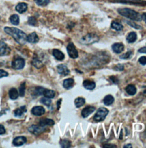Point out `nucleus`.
Instances as JSON below:
<instances>
[{
  "instance_id": "1",
  "label": "nucleus",
  "mask_w": 146,
  "mask_h": 148,
  "mask_svg": "<svg viewBox=\"0 0 146 148\" xmlns=\"http://www.w3.org/2000/svg\"><path fill=\"white\" fill-rule=\"evenodd\" d=\"M5 33L11 37L20 45H24L27 41V35L20 29L16 27H5L4 28Z\"/></svg>"
},
{
  "instance_id": "2",
  "label": "nucleus",
  "mask_w": 146,
  "mask_h": 148,
  "mask_svg": "<svg viewBox=\"0 0 146 148\" xmlns=\"http://www.w3.org/2000/svg\"><path fill=\"white\" fill-rule=\"evenodd\" d=\"M118 12L122 16L133 21H141L142 20V15H141L138 12L129 8L119 9L118 10Z\"/></svg>"
},
{
  "instance_id": "3",
  "label": "nucleus",
  "mask_w": 146,
  "mask_h": 148,
  "mask_svg": "<svg viewBox=\"0 0 146 148\" xmlns=\"http://www.w3.org/2000/svg\"><path fill=\"white\" fill-rule=\"evenodd\" d=\"M99 40L97 36L93 33H90L84 36L81 40V42L85 45H91L95 42H97Z\"/></svg>"
},
{
  "instance_id": "4",
  "label": "nucleus",
  "mask_w": 146,
  "mask_h": 148,
  "mask_svg": "<svg viewBox=\"0 0 146 148\" xmlns=\"http://www.w3.org/2000/svg\"><path fill=\"white\" fill-rule=\"evenodd\" d=\"M109 111L105 108H100L98 109L97 113L94 117V120L97 122L103 121L108 114Z\"/></svg>"
},
{
  "instance_id": "5",
  "label": "nucleus",
  "mask_w": 146,
  "mask_h": 148,
  "mask_svg": "<svg viewBox=\"0 0 146 148\" xmlns=\"http://www.w3.org/2000/svg\"><path fill=\"white\" fill-rule=\"evenodd\" d=\"M113 2H119L123 3H129L130 5H145L146 2L143 0H110Z\"/></svg>"
},
{
  "instance_id": "6",
  "label": "nucleus",
  "mask_w": 146,
  "mask_h": 148,
  "mask_svg": "<svg viewBox=\"0 0 146 148\" xmlns=\"http://www.w3.org/2000/svg\"><path fill=\"white\" fill-rule=\"evenodd\" d=\"M67 51L70 57L75 59L78 57V52L76 49L75 45L73 43H70L67 47Z\"/></svg>"
},
{
  "instance_id": "7",
  "label": "nucleus",
  "mask_w": 146,
  "mask_h": 148,
  "mask_svg": "<svg viewBox=\"0 0 146 148\" xmlns=\"http://www.w3.org/2000/svg\"><path fill=\"white\" fill-rule=\"evenodd\" d=\"M29 131L35 135H38L46 130L45 126H38V125H32L28 129Z\"/></svg>"
},
{
  "instance_id": "8",
  "label": "nucleus",
  "mask_w": 146,
  "mask_h": 148,
  "mask_svg": "<svg viewBox=\"0 0 146 148\" xmlns=\"http://www.w3.org/2000/svg\"><path fill=\"white\" fill-rule=\"evenodd\" d=\"M25 62V60L22 58H18L15 59L12 62V67L14 69L20 70L23 69L24 67Z\"/></svg>"
},
{
  "instance_id": "9",
  "label": "nucleus",
  "mask_w": 146,
  "mask_h": 148,
  "mask_svg": "<svg viewBox=\"0 0 146 148\" xmlns=\"http://www.w3.org/2000/svg\"><path fill=\"white\" fill-rule=\"evenodd\" d=\"M95 110H96L95 107L93 106H87L82 110V112H81L82 116L83 118H86L91 113H93L95 111Z\"/></svg>"
},
{
  "instance_id": "10",
  "label": "nucleus",
  "mask_w": 146,
  "mask_h": 148,
  "mask_svg": "<svg viewBox=\"0 0 146 148\" xmlns=\"http://www.w3.org/2000/svg\"><path fill=\"white\" fill-rule=\"evenodd\" d=\"M31 112H32L33 114H34V116H41L44 114V113H45V110L42 106H37L34 107L32 109Z\"/></svg>"
},
{
  "instance_id": "11",
  "label": "nucleus",
  "mask_w": 146,
  "mask_h": 148,
  "mask_svg": "<svg viewBox=\"0 0 146 148\" xmlns=\"http://www.w3.org/2000/svg\"><path fill=\"white\" fill-rule=\"evenodd\" d=\"M57 71L58 73L64 75H67L70 73V71L68 68V67L63 64L59 65L57 66Z\"/></svg>"
},
{
  "instance_id": "12",
  "label": "nucleus",
  "mask_w": 146,
  "mask_h": 148,
  "mask_svg": "<svg viewBox=\"0 0 146 148\" xmlns=\"http://www.w3.org/2000/svg\"><path fill=\"white\" fill-rule=\"evenodd\" d=\"M26 142V137H23V136H20L17 137L16 138L14 139L13 140V144L16 147H19L24 145L25 143Z\"/></svg>"
},
{
  "instance_id": "13",
  "label": "nucleus",
  "mask_w": 146,
  "mask_h": 148,
  "mask_svg": "<svg viewBox=\"0 0 146 148\" xmlns=\"http://www.w3.org/2000/svg\"><path fill=\"white\" fill-rule=\"evenodd\" d=\"M83 85L85 89L90 90H92L96 88V83L90 80H85L83 82Z\"/></svg>"
},
{
  "instance_id": "14",
  "label": "nucleus",
  "mask_w": 146,
  "mask_h": 148,
  "mask_svg": "<svg viewBox=\"0 0 146 148\" xmlns=\"http://www.w3.org/2000/svg\"><path fill=\"white\" fill-rule=\"evenodd\" d=\"M112 49L117 54H120L124 50V47L122 43H115L112 45Z\"/></svg>"
},
{
  "instance_id": "15",
  "label": "nucleus",
  "mask_w": 146,
  "mask_h": 148,
  "mask_svg": "<svg viewBox=\"0 0 146 148\" xmlns=\"http://www.w3.org/2000/svg\"><path fill=\"white\" fill-rule=\"evenodd\" d=\"M39 41V38L36 33L33 32L27 36V41L30 43H37Z\"/></svg>"
},
{
  "instance_id": "16",
  "label": "nucleus",
  "mask_w": 146,
  "mask_h": 148,
  "mask_svg": "<svg viewBox=\"0 0 146 148\" xmlns=\"http://www.w3.org/2000/svg\"><path fill=\"white\" fill-rule=\"evenodd\" d=\"M53 55L57 60H59V61H62L65 58L64 54L59 50H53Z\"/></svg>"
},
{
  "instance_id": "17",
  "label": "nucleus",
  "mask_w": 146,
  "mask_h": 148,
  "mask_svg": "<svg viewBox=\"0 0 146 148\" xmlns=\"http://www.w3.org/2000/svg\"><path fill=\"white\" fill-rule=\"evenodd\" d=\"M137 40V34L135 32H132L128 34L126 40L128 43H134Z\"/></svg>"
},
{
  "instance_id": "18",
  "label": "nucleus",
  "mask_w": 146,
  "mask_h": 148,
  "mask_svg": "<svg viewBox=\"0 0 146 148\" xmlns=\"http://www.w3.org/2000/svg\"><path fill=\"white\" fill-rule=\"evenodd\" d=\"M16 9L18 13H23L27 10V5L25 2H20L16 6Z\"/></svg>"
},
{
  "instance_id": "19",
  "label": "nucleus",
  "mask_w": 146,
  "mask_h": 148,
  "mask_svg": "<svg viewBox=\"0 0 146 148\" xmlns=\"http://www.w3.org/2000/svg\"><path fill=\"white\" fill-rule=\"evenodd\" d=\"M74 85V80L72 78H68L63 81V87L66 89L72 88Z\"/></svg>"
},
{
  "instance_id": "20",
  "label": "nucleus",
  "mask_w": 146,
  "mask_h": 148,
  "mask_svg": "<svg viewBox=\"0 0 146 148\" xmlns=\"http://www.w3.org/2000/svg\"><path fill=\"white\" fill-rule=\"evenodd\" d=\"M126 92L129 95L133 96V95H135L136 93V88L133 85H128L126 88Z\"/></svg>"
},
{
  "instance_id": "21",
  "label": "nucleus",
  "mask_w": 146,
  "mask_h": 148,
  "mask_svg": "<svg viewBox=\"0 0 146 148\" xmlns=\"http://www.w3.org/2000/svg\"><path fill=\"white\" fill-rule=\"evenodd\" d=\"M54 124V121L49 119H42L40 121V125L42 126H46V125L52 126Z\"/></svg>"
},
{
  "instance_id": "22",
  "label": "nucleus",
  "mask_w": 146,
  "mask_h": 148,
  "mask_svg": "<svg viewBox=\"0 0 146 148\" xmlns=\"http://www.w3.org/2000/svg\"><path fill=\"white\" fill-rule=\"evenodd\" d=\"M18 92L16 88H12L9 92V96L12 99H16L18 97Z\"/></svg>"
},
{
  "instance_id": "23",
  "label": "nucleus",
  "mask_w": 146,
  "mask_h": 148,
  "mask_svg": "<svg viewBox=\"0 0 146 148\" xmlns=\"http://www.w3.org/2000/svg\"><path fill=\"white\" fill-rule=\"evenodd\" d=\"M43 95L45 97L49 98V99H53L55 97V93L53 90H49V89H45L43 93Z\"/></svg>"
},
{
  "instance_id": "24",
  "label": "nucleus",
  "mask_w": 146,
  "mask_h": 148,
  "mask_svg": "<svg viewBox=\"0 0 146 148\" xmlns=\"http://www.w3.org/2000/svg\"><path fill=\"white\" fill-rule=\"evenodd\" d=\"M114 101V98L113 96H112L111 95H109L106 96L103 99V102L104 103L107 105V106H109L110 105H111Z\"/></svg>"
},
{
  "instance_id": "25",
  "label": "nucleus",
  "mask_w": 146,
  "mask_h": 148,
  "mask_svg": "<svg viewBox=\"0 0 146 148\" xmlns=\"http://www.w3.org/2000/svg\"><path fill=\"white\" fill-rule=\"evenodd\" d=\"M26 112V106H21L20 108H18L14 111V115L16 117H21L25 112Z\"/></svg>"
},
{
  "instance_id": "26",
  "label": "nucleus",
  "mask_w": 146,
  "mask_h": 148,
  "mask_svg": "<svg viewBox=\"0 0 146 148\" xmlns=\"http://www.w3.org/2000/svg\"><path fill=\"white\" fill-rule=\"evenodd\" d=\"M10 23L14 25H18L20 23L19 16L17 14H13L10 17Z\"/></svg>"
},
{
  "instance_id": "27",
  "label": "nucleus",
  "mask_w": 146,
  "mask_h": 148,
  "mask_svg": "<svg viewBox=\"0 0 146 148\" xmlns=\"http://www.w3.org/2000/svg\"><path fill=\"white\" fill-rule=\"evenodd\" d=\"M111 28L117 30V31H121L123 29V25L120 24L117 21H113L111 23Z\"/></svg>"
},
{
  "instance_id": "28",
  "label": "nucleus",
  "mask_w": 146,
  "mask_h": 148,
  "mask_svg": "<svg viewBox=\"0 0 146 148\" xmlns=\"http://www.w3.org/2000/svg\"><path fill=\"white\" fill-rule=\"evenodd\" d=\"M74 102L76 108H80L85 103V99L82 97H78L75 99Z\"/></svg>"
},
{
  "instance_id": "29",
  "label": "nucleus",
  "mask_w": 146,
  "mask_h": 148,
  "mask_svg": "<svg viewBox=\"0 0 146 148\" xmlns=\"http://www.w3.org/2000/svg\"><path fill=\"white\" fill-rule=\"evenodd\" d=\"M6 49H7L6 44L2 41H0V56L5 54Z\"/></svg>"
},
{
  "instance_id": "30",
  "label": "nucleus",
  "mask_w": 146,
  "mask_h": 148,
  "mask_svg": "<svg viewBox=\"0 0 146 148\" xmlns=\"http://www.w3.org/2000/svg\"><path fill=\"white\" fill-rule=\"evenodd\" d=\"M60 144L62 148H68L71 147V143L69 140H62L60 142Z\"/></svg>"
},
{
  "instance_id": "31",
  "label": "nucleus",
  "mask_w": 146,
  "mask_h": 148,
  "mask_svg": "<svg viewBox=\"0 0 146 148\" xmlns=\"http://www.w3.org/2000/svg\"><path fill=\"white\" fill-rule=\"evenodd\" d=\"M49 0H35L37 5L40 6H45L49 4Z\"/></svg>"
},
{
  "instance_id": "32",
  "label": "nucleus",
  "mask_w": 146,
  "mask_h": 148,
  "mask_svg": "<svg viewBox=\"0 0 146 148\" xmlns=\"http://www.w3.org/2000/svg\"><path fill=\"white\" fill-rule=\"evenodd\" d=\"M25 89H26V85H25V82H24L21 84L19 88V94L21 97L24 96Z\"/></svg>"
},
{
  "instance_id": "33",
  "label": "nucleus",
  "mask_w": 146,
  "mask_h": 148,
  "mask_svg": "<svg viewBox=\"0 0 146 148\" xmlns=\"http://www.w3.org/2000/svg\"><path fill=\"white\" fill-rule=\"evenodd\" d=\"M132 55V52L131 51H128L127 53L121 55L119 57L122 59H129L131 57Z\"/></svg>"
},
{
  "instance_id": "34",
  "label": "nucleus",
  "mask_w": 146,
  "mask_h": 148,
  "mask_svg": "<svg viewBox=\"0 0 146 148\" xmlns=\"http://www.w3.org/2000/svg\"><path fill=\"white\" fill-rule=\"evenodd\" d=\"M41 102L48 106H50L51 105V100L49 98H47V97H44V98H42L41 100Z\"/></svg>"
},
{
  "instance_id": "35",
  "label": "nucleus",
  "mask_w": 146,
  "mask_h": 148,
  "mask_svg": "<svg viewBox=\"0 0 146 148\" xmlns=\"http://www.w3.org/2000/svg\"><path fill=\"white\" fill-rule=\"evenodd\" d=\"M31 64L37 68H40L42 66V62L37 59H34Z\"/></svg>"
},
{
  "instance_id": "36",
  "label": "nucleus",
  "mask_w": 146,
  "mask_h": 148,
  "mask_svg": "<svg viewBox=\"0 0 146 148\" xmlns=\"http://www.w3.org/2000/svg\"><path fill=\"white\" fill-rule=\"evenodd\" d=\"M127 23L131 26V27L136 29H142V27L140 26V25H138L136 24V23H134V22H131V21H127Z\"/></svg>"
},
{
  "instance_id": "37",
  "label": "nucleus",
  "mask_w": 146,
  "mask_h": 148,
  "mask_svg": "<svg viewBox=\"0 0 146 148\" xmlns=\"http://www.w3.org/2000/svg\"><path fill=\"white\" fill-rule=\"evenodd\" d=\"M44 90H45V89L43 88L38 87L36 88V89L35 90V95H37L38 96H40L41 95H43Z\"/></svg>"
},
{
  "instance_id": "38",
  "label": "nucleus",
  "mask_w": 146,
  "mask_h": 148,
  "mask_svg": "<svg viewBox=\"0 0 146 148\" xmlns=\"http://www.w3.org/2000/svg\"><path fill=\"white\" fill-rule=\"evenodd\" d=\"M29 24L32 26H35L37 24V20L34 17H30L28 20Z\"/></svg>"
},
{
  "instance_id": "39",
  "label": "nucleus",
  "mask_w": 146,
  "mask_h": 148,
  "mask_svg": "<svg viewBox=\"0 0 146 148\" xmlns=\"http://www.w3.org/2000/svg\"><path fill=\"white\" fill-rule=\"evenodd\" d=\"M139 62L142 65H146V56H142L141 57H140V58L139 60Z\"/></svg>"
},
{
  "instance_id": "40",
  "label": "nucleus",
  "mask_w": 146,
  "mask_h": 148,
  "mask_svg": "<svg viewBox=\"0 0 146 148\" xmlns=\"http://www.w3.org/2000/svg\"><path fill=\"white\" fill-rule=\"evenodd\" d=\"M8 75V73L2 69H0V78L6 77Z\"/></svg>"
},
{
  "instance_id": "41",
  "label": "nucleus",
  "mask_w": 146,
  "mask_h": 148,
  "mask_svg": "<svg viewBox=\"0 0 146 148\" xmlns=\"http://www.w3.org/2000/svg\"><path fill=\"white\" fill-rule=\"evenodd\" d=\"M123 69H124V66H123V65H121V64L118 65L117 66L116 68H115V70L119 71H122Z\"/></svg>"
},
{
  "instance_id": "42",
  "label": "nucleus",
  "mask_w": 146,
  "mask_h": 148,
  "mask_svg": "<svg viewBox=\"0 0 146 148\" xmlns=\"http://www.w3.org/2000/svg\"><path fill=\"white\" fill-rule=\"evenodd\" d=\"M5 133V129L3 125H0V135L3 134Z\"/></svg>"
},
{
  "instance_id": "43",
  "label": "nucleus",
  "mask_w": 146,
  "mask_h": 148,
  "mask_svg": "<svg viewBox=\"0 0 146 148\" xmlns=\"http://www.w3.org/2000/svg\"><path fill=\"white\" fill-rule=\"evenodd\" d=\"M110 79H111V81L113 82H114L115 84H118V80L117 79V78L115 77H114V76H112V77H110Z\"/></svg>"
},
{
  "instance_id": "44",
  "label": "nucleus",
  "mask_w": 146,
  "mask_h": 148,
  "mask_svg": "<svg viewBox=\"0 0 146 148\" xmlns=\"http://www.w3.org/2000/svg\"><path fill=\"white\" fill-rule=\"evenodd\" d=\"M138 51L141 53H146V47H143V48H141L138 50Z\"/></svg>"
},
{
  "instance_id": "45",
  "label": "nucleus",
  "mask_w": 146,
  "mask_h": 148,
  "mask_svg": "<svg viewBox=\"0 0 146 148\" xmlns=\"http://www.w3.org/2000/svg\"><path fill=\"white\" fill-rule=\"evenodd\" d=\"M103 148H117V146L114 145H104L103 146Z\"/></svg>"
},
{
  "instance_id": "46",
  "label": "nucleus",
  "mask_w": 146,
  "mask_h": 148,
  "mask_svg": "<svg viewBox=\"0 0 146 148\" xmlns=\"http://www.w3.org/2000/svg\"><path fill=\"white\" fill-rule=\"evenodd\" d=\"M142 20H144V21L146 23V13H143V14L142 15Z\"/></svg>"
},
{
  "instance_id": "47",
  "label": "nucleus",
  "mask_w": 146,
  "mask_h": 148,
  "mask_svg": "<svg viewBox=\"0 0 146 148\" xmlns=\"http://www.w3.org/2000/svg\"><path fill=\"white\" fill-rule=\"evenodd\" d=\"M61 101H62V99H60L58 101V102H57V105H58V109H59V105H60V103H61Z\"/></svg>"
},
{
  "instance_id": "48",
  "label": "nucleus",
  "mask_w": 146,
  "mask_h": 148,
  "mask_svg": "<svg viewBox=\"0 0 146 148\" xmlns=\"http://www.w3.org/2000/svg\"><path fill=\"white\" fill-rule=\"evenodd\" d=\"M124 148H132V146H131V144H127V145H126V146H124Z\"/></svg>"
}]
</instances>
